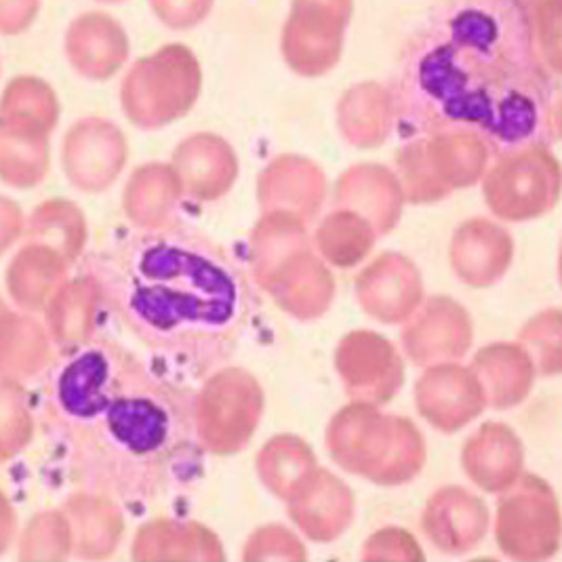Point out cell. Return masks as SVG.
I'll use <instances>...</instances> for the list:
<instances>
[{"label":"cell","mask_w":562,"mask_h":562,"mask_svg":"<svg viewBox=\"0 0 562 562\" xmlns=\"http://www.w3.org/2000/svg\"><path fill=\"white\" fill-rule=\"evenodd\" d=\"M66 57L78 75L91 80L114 77L127 61V30L102 11L75 18L64 36Z\"/></svg>","instance_id":"cell-6"},{"label":"cell","mask_w":562,"mask_h":562,"mask_svg":"<svg viewBox=\"0 0 562 562\" xmlns=\"http://www.w3.org/2000/svg\"><path fill=\"white\" fill-rule=\"evenodd\" d=\"M41 0H0V36H20L38 18Z\"/></svg>","instance_id":"cell-9"},{"label":"cell","mask_w":562,"mask_h":562,"mask_svg":"<svg viewBox=\"0 0 562 562\" xmlns=\"http://www.w3.org/2000/svg\"><path fill=\"white\" fill-rule=\"evenodd\" d=\"M548 66L561 75L562 0H522Z\"/></svg>","instance_id":"cell-7"},{"label":"cell","mask_w":562,"mask_h":562,"mask_svg":"<svg viewBox=\"0 0 562 562\" xmlns=\"http://www.w3.org/2000/svg\"><path fill=\"white\" fill-rule=\"evenodd\" d=\"M98 2H105V4H116V2H125V0H98Z\"/></svg>","instance_id":"cell-10"},{"label":"cell","mask_w":562,"mask_h":562,"mask_svg":"<svg viewBox=\"0 0 562 562\" xmlns=\"http://www.w3.org/2000/svg\"><path fill=\"white\" fill-rule=\"evenodd\" d=\"M559 77L522 0H442L411 34L387 93L403 139L468 135L518 156L557 144Z\"/></svg>","instance_id":"cell-2"},{"label":"cell","mask_w":562,"mask_h":562,"mask_svg":"<svg viewBox=\"0 0 562 562\" xmlns=\"http://www.w3.org/2000/svg\"><path fill=\"white\" fill-rule=\"evenodd\" d=\"M201 87V66L186 45H167L139 59L123 85L131 119L154 127L188 110Z\"/></svg>","instance_id":"cell-4"},{"label":"cell","mask_w":562,"mask_h":562,"mask_svg":"<svg viewBox=\"0 0 562 562\" xmlns=\"http://www.w3.org/2000/svg\"><path fill=\"white\" fill-rule=\"evenodd\" d=\"M215 0H150L154 15L173 30H190L205 22Z\"/></svg>","instance_id":"cell-8"},{"label":"cell","mask_w":562,"mask_h":562,"mask_svg":"<svg viewBox=\"0 0 562 562\" xmlns=\"http://www.w3.org/2000/svg\"><path fill=\"white\" fill-rule=\"evenodd\" d=\"M43 428L70 483L146 508L205 474L196 387L116 335L78 344L47 375Z\"/></svg>","instance_id":"cell-1"},{"label":"cell","mask_w":562,"mask_h":562,"mask_svg":"<svg viewBox=\"0 0 562 562\" xmlns=\"http://www.w3.org/2000/svg\"><path fill=\"white\" fill-rule=\"evenodd\" d=\"M87 277L121 339L192 387L238 355L263 310L243 261L190 226L121 232Z\"/></svg>","instance_id":"cell-3"},{"label":"cell","mask_w":562,"mask_h":562,"mask_svg":"<svg viewBox=\"0 0 562 562\" xmlns=\"http://www.w3.org/2000/svg\"><path fill=\"white\" fill-rule=\"evenodd\" d=\"M352 11V0H293L282 27L286 64L306 77L331 70L344 49Z\"/></svg>","instance_id":"cell-5"}]
</instances>
